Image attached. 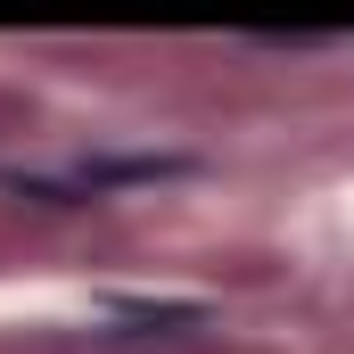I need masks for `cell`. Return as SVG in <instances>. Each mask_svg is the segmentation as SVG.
Listing matches in <instances>:
<instances>
[{"instance_id": "6da1fadb", "label": "cell", "mask_w": 354, "mask_h": 354, "mask_svg": "<svg viewBox=\"0 0 354 354\" xmlns=\"http://www.w3.org/2000/svg\"><path fill=\"white\" fill-rule=\"evenodd\" d=\"M181 174H198V165H189V157H91L83 189L99 198V189H115V181H181Z\"/></svg>"}]
</instances>
